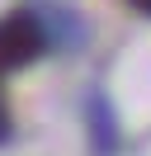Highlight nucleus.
<instances>
[{
	"instance_id": "7ed1b4c3",
	"label": "nucleus",
	"mask_w": 151,
	"mask_h": 156,
	"mask_svg": "<svg viewBox=\"0 0 151 156\" xmlns=\"http://www.w3.org/2000/svg\"><path fill=\"white\" fill-rule=\"evenodd\" d=\"M0 142H9V109H5V99H0Z\"/></svg>"
},
{
	"instance_id": "f257e3e1",
	"label": "nucleus",
	"mask_w": 151,
	"mask_h": 156,
	"mask_svg": "<svg viewBox=\"0 0 151 156\" xmlns=\"http://www.w3.org/2000/svg\"><path fill=\"white\" fill-rule=\"evenodd\" d=\"M47 48V33H43V19L33 10H14L0 19V71H19Z\"/></svg>"
},
{
	"instance_id": "f03ea898",
	"label": "nucleus",
	"mask_w": 151,
	"mask_h": 156,
	"mask_svg": "<svg viewBox=\"0 0 151 156\" xmlns=\"http://www.w3.org/2000/svg\"><path fill=\"white\" fill-rule=\"evenodd\" d=\"M90 114H94V151L109 156V151H113V142H118V133H113V114L104 109V99H99V95L90 99Z\"/></svg>"
},
{
	"instance_id": "20e7f679",
	"label": "nucleus",
	"mask_w": 151,
	"mask_h": 156,
	"mask_svg": "<svg viewBox=\"0 0 151 156\" xmlns=\"http://www.w3.org/2000/svg\"><path fill=\"white\" fill-rule=\"evenodd\" d=\"M132 5H137V10H146V14H151V0H132Z\"/></svg>"
}]
</instances>
